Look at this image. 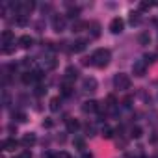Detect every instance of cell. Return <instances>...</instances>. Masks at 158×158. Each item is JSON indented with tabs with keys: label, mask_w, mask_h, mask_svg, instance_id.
Masks as SVG:
<instances>
[{
	"label": "cell",
	"mask_w": 158,
	"mask_h": 158,
	"mask_svg": "<svg viewBox=\"0 0 158 158\" xmlns=\"http://www.w3.org/2000/svg\"><path fill=\"white\" fill-rule=\"evenodd\" d=\"M56 63H58V61H56L54 58H47V63H45V67H47V69H54V67H56Z\"/></svg>",
	"instance_id": "obj_27"
},
{
	"label": "cell",
	"mask_w": 158,
	"mask_h": 158,
	"mask_svg": "<svg viewBox=\"0 0 158 158\" xmlns=\"http://www.w3.org/2000/svg\"><path fill=\"white\" fill-rule=\"evenodd\" d=\"M2 147H4V151H15V147H17V141H15L13 138H8V139H4Z\"/></svg>",
	"instance_id": "obj_16"
},
{
	"label": "cell",
	"mask_w": 158,
	"mask_h": 158,
	"mask_svg": "<svg viewBox=\"0 0 158 158\" xmlns=\"http://www.w3.org/2000/svg\"><path fill=\"white\" fill-rule=\"evenodd\" d=\"M61 93H63V95H65V97H69V95H71V93H73V88H71V86H69V84H67V82H65V84H63V86H61Z\"/></svg>",
	"instance_id": "obj_25"
},
{
	"label": "cell",
	"mask_w": 158,
	"mask_h": 158,
	"mask_svg": "<svg viewBox=\"0 0 158 158\" xmlns=\"http://www.w3.org/2000/svg\"><path fill=\"white\" fill-rule=\"evenodd\" d=\"M65 78H67V80H76V78H78V69L73 67V65H69L65 69Z\"/></svg>",
	"instance_id": "obj_12"
},
{
	"label": "cell",
	"mask_w": 158,
	"mask_h": 158,
	"mask_svg": "<svg viewBox=\"0 0 158 158\" xmlns=\"http://www.w3.org/2000/svg\"><path fill=\"white\" fill-rule=\"evenodd\" d=\"M102 138H106V139L114 138V130H112L110 127H104V128H102Z\"/></svg>",
	"instance_id": "obj_23"
},
{
	"label": "cell",
	"mask_w": 158,
	"mask_h": 158,
	"mask_svg": "<svg viewBox=\"0 0 158 158\" xmlns=\"http://www.w3.org/2000/svg\"><path fill=\"white\" fill-rule=\"evenodd\" d=\"M86 47H88V41H86V39H76V41L71 45V50H73V52H82V50H86Z\"/></svg>",
	"instance_id": "obj_9"
},
{
	"label": "cell",
	"mask_w": 158,
	"mask_h": 158,
	"mask_svg": "<svg viewBox=\"0 0 158 158\" xmlns=\"http://www.w3.org/2000/svg\"><path fill=\"white\" fill-rule=\"evenodd\" d=\"M97 110H99V102L97 101H86L82 104V112L84 114H95Z\"/></svg>",
	"instance_id": "obj_8"
},
{
	"label": "cell",
	"mask_w": 158,
	"mask_h": 158,
	"mask_svg": "<svg viewBox=\"0 0 158 158\" xmlns=\"http://www.w3.org/2000/svg\"><path fill=\"white\" fill-rule=\"evenodd\" d=\"M152 6H154V4H151V2H141V4H139V10H151Z\"/></svg>",
	"instance_id": "obj_31"
},
{
	"label": "cell",
	"mask_w": 158,
	"mask_h": 158,
	"mask_svg": "<svg viewBox=\"0 0 158 158\" xmlns=\"http://www.w3.org/2000/svg\"><path fill=\"white\" fill-rule=\"evenodd\" d=\"M130 102H132V99H130V97H127V99L123 101V106H127V108H128V106H130Z\"/></svg>",
	"instance_id": "obj_38"
},
{
	"label": "cell",
	"mask_w": 158,
	"mask_h": 158,
	"mask_svg": "<svg viewBox=\"0 0 158 158\" xmlns=\"http://www.w3.org/2000/svg\"><path fill=\"white\" fill-rule=\"evenodd\" d=\"M60 106H61V99H60V97L50 99V110H52V112H58V110H60Z\"/></svg>",
	"instance_id": "obj_18"
},
{
	"label": "cell",
	"mask_w": 158,
	"mask_h": 158,
	"mask_svg": "<svg viewBox=\"0 0 158 158\" xmlns=\"http://www.w3.org/2000/svg\"><path fill=\"white\" fill-rule=\"evenodd\" d=\"M43 127H45V128H52V127H54V121H52V119H45V121H43Z\"/></svg>",
	"instance_id": "obj_32"
},
{
	"label": "cell",
	"mask_w": 158,
	"mask_h": 158,
	"mask_svg": "<svg viewBox=\"0 0 158 158\" xmlns=\"http://www.w3.org/2000/svg\"><path fill=\"white\" fill-rule=\"evenodd\" d=\"M97 80H95V78H91V76H88V78H84V80H82V89L84 91H97Z\"/></svg>",
	"instance_id": "obj_7"
},
{
	"label": "cell",
	"mask_w": 158,
	"mask_h": 158,
	"mask_svg": "<svg viewBox=\"0 0 158 158\" xmlns=\"http://www.w3.org/2000/svg\"><path fill=\"white\" fill-rule=\"evenodd\" d=\"M89 28H91V37H99L101 35V24L99 23H91V24H88Z\"/></svg>",
	"instance_id": "obj_17"
},
{
	"label": "cell",
	"mask_w": 158,
	"mask_h": 158,
	"mask_svg": "<svg viewBox=\"0 0 158 158\" xmlns=\"http://www.w3.org/2000/svg\"><path fill=\"white\" fill-rule=\"evenodd\" d=\"M65 123H67V130L73 134V132H76L78 128H80V123H78L76 119H71V117H67L65 119Z\"/></svg>",
	"instance_id": "obj_13"
},
{
	"label": "cell",
	"mask_w": 158,
	"mask_h": 158,
	"mask_svg": "<svg viewBox=\"0 0 158 158\" xmlns=\"http://www.w3.org/2000/svg\"><path fill=\"white\" fill-rule=\"evenodd\" d=\"M2 43H4V47L15 45V37H13V34H11L10 30H4V32H2Z\"/></svg>",
	"instance_id": "obj_11"
},
{
	"label": "cell",
	"mask_w": 158,
	"mask_h": 158,
	"mask_svg": "<svg viewBox=\"0 0 158 158\" xmlns=\"http://www.w3.org/2000/svg\"><path fill=\"white\" fill-rule=\"evenodd\" d=\"M74 145H76L78 149H86V143H84L82 138H74Z\"/></svg>",
	"instance_id": "obj_28"
},
{
	"label": "cell",
	"mask_w": 158,
	"mask_h": 158,
	"mask_svg": "<svg viewBox=\"0 0 158 158\" xmlns=\"http://www.w3.org/2000/svg\"><path fill=\"white\" fill-rule=\"evenodd\" d=\"M17 43H19V45H21V47H23V48H30V47H32V45H34V39H32V37H30V35H21V37H19V41H17Z\"/></svg>",
	"instance_id": "obj_14"
},
{
	"label": "cell",
	"mask_w": 158,
	"mask_h": 158,
	"mask_svg": "<svg viewBox=\"0 0 158 158\" xmlns=\"http://www.w3.org/2000/svg\"><path fill=\"white\" fill-rule=\"evenodd\" d=\"M114 86H115V89H119V91L130 89V76L125 74V73L115 74V76H114Z\"/></svg>",
	"instance_id": "obj_2"
},
{
	"label": "cell",
	"mask_w": 158,
	"mask_h": 158,
	"mask_svg": "<svg viewBox=\"0 0 158 158\" xmlns=\"http://www.w3.org/2000/svg\"><path fill=\"white\" fill-rule=\"evenodd\" d=\"M17 158H32V152H30V151H23Z\"/></svg>",
	"instance_id": "obj_33"
},
{
	"label": "cell",
	"mask_w": 158,
	"mask_h": 158,
	"mask_svg": "<svg viewBox=\"0 0 158 158\" xmlns=\"http://www.w3.org/2000/svg\"><path fill=\"white\" fill-rule=\"evenodd\" d=\"M78 13H80V10H78V8H69V11H67V17H71V19H76V17H78Z\"/></svg>",
	"instance_id": "obj_24"
},
{
	"label": "cell",
	"mask_w": 158,
	"mask_h": 158,
	"mask_svg": "<svg viewBox=\"0 0 158 158\" xmlns=\"http://www.w3.org/2000/svg\"><path fill=\"white\" fill-rule=\"evenodd\" d=\"M143 61H145V63H152V61H154V54H145V56H143Z\"/></svg>",
	"instance_id": "obj_30"
},
{
	"label": "cell",
	"mask_w": 158,
	"mask_h": 158,
	"mask_svg": "<svg viewBox=\"0 0 158 158\" xmlns=\"http://www.w3.org/2000/svg\"><path fill=\"white\" fill-rule=\"evenodd\" d=\"M88 24L86 23H80V21H76L74 24H73V32H82V28H86Z\"/></svg>",
	"instance_id": "obj_21"
},
{
	"label": "cell",
	"mask_w": 158,
	"mask_h": 158,
	"mask_svg": "<svg viewBox=\"0 0 158 158\" xmlns=\"http://www.w3.org/2000/svg\"><path fill=\"white\" fill-rule=\"evenodd\" d=\"M15 23H17L19 26H26V24H28V17H24V15H17Z\"/></svg>",
	"instance_id": "obj_22"
},
{
	"label": "cell",
	"mask_w": 158,
	"mask_h": 158,
	"mask_svg": "<svg viewBox=\"0 0 158 158\" xmlns=\"http://www.w3.org/2000/svg\"><path fill=\"white\" fill-rule=\"evenodd\" d=\"M82 158H93V156H91V154H84Z\"/></svg>",
	"instance_id": "obj_39"
},
{
	"label": "cell",
	"mask_w": 158,
	"mask_h": 158,
	"mask_svg": "<svg viewBox=\"0 0 158 158\" xmlns=\"http://www.w3.org/2000/svg\"><path fill=\"white\" fill-rule=\"evenodd\" d=\"M34 8H35V4H34V2H30V0H23V2H19V8H17V11H19V15H24V17H28V15L34 11Z\"/></svg>",
	"instance_id": "obj_3"
},
{
	"label": "cell",
	"mask_w": 158,
	"mask_h": 158,
	"mask_svg": "<svg viewBox=\"0 0 158 158\" xmlns=\"http://www.w3.org/2000/svg\"><path fill=\"white\" fill-rule=\"evenodd\" d=\"M23 82L24 84H32V82H35V73L34 71H26V73H23Z\"/></svg>",
	"instance_id": "obj_15"
},
{
	"label": "cell",
	"mask_w": 158,
	"mask_h": 158,
	"mask_svg": "<svg viewBox=\"0 0 158 158\" xmlns=\"http://www.w3.org/2000/svg\"><path fill=\"white\" fill-rule=\"evenodd\" d=\"M138 39H139L141 45H149V43H151V35H149V32H141Z\"/></svg>",
	"instance_id": "obj_19"
},
{
	"label": "cell",
	"mask_w": 158,
	"mask_h": 158,
	"mask_svg": "<svg viewBox=\"0 0 158 158\" xmlns=\"http://www.w3.org/2000/svg\"><path fill=\"white\" fill-rule=\"evenodd\" d=\"M52 30L58 32V34H61V32L65 30V17H63V15H56V17L52 19Z\"/></svg>",
	"instance_id": "obj_6"
},
{
	"label": "cell",
	"mask_w": 158,
	"mask_h": 158,
	"mask_svg": "<svg viewBox=\"0 0 158 158\" xmlns=\"http://www.w3.org/2000/svg\"><path fill=\"white\" fill-rule=\"evenodd\" d=\"M123 28H125V21H123L121 17H114V19L110 21V32H112V34H121Z\"/></svg>",
	"instance_id": "obj_4"
},
{
	"label": "cell",
	"mask_w": 158,
	"mask_h": 158,
	"mask_svg": "<svg viewBox=\"0 0 158 158\" xmlns=\"http://www.w3.org/2000/svg\"><path fill=\"white\" fill-rule=\"evenodd\" d=\"M145 73H147V63H145L143 60L134 61V65H132V74H134V76H145Z\"/></svg>",
	"instance_id": "obj_5"
},
{
	"label": "cell",
	"mask_w": 158,
	"mask_h": 158,
	"mask_svg": "<svg viewBox=\"0 0 158 158\" xmlns=\"http://www.w3.org/2000/svg\"><path fill=\"white\" fill-rule=\"evenodd\" d=\"M139 23V13H130V24H138Z\"/></svg>",
	"instance_id": "obj_29"
},
{
	"label": "cell",
	"mask_w": 158,
	"mask_h": 158,
	"mask_svg": "<svg viewBox=\"0 0 158 158\" xmlns=\"http://www.w3.org/2000/svg\"><path fill=\"white\" fill-rule=\"evenodd\" d=\"M21 143H23V147L30 149V147H32V145L35 143V134H32V132L24 134V136H23V139H21Z\"/></svg>",
	"instance_id": "obj_10"
},
{
	"label": "cell",
	"mask_w": 158,
	"mask_h": 158,
	"mask_svg": "<svg viewBox=\"0 0 158 158\" xmlns=\"http://www.w3.org/2000/svg\"><path fill=\"white\" fill-rule=\"evenodd\" d=\"M13 119H17L19 123H24L26 121V114L24 112H17V114H13Z\"/></svg>",
	"instance_id": "obj_26"
},
{
	"label": "cell",
	"mask_w": 158,
	"mask_h": 158,
	"mask_svg": "<svg viewBox=\"0 0 158 158\" xmlns=\"http://www.w3.org/2000/svg\"><path fill=\"white\" fill-rule=\"evenodd\" d=\"M110 60H112V54H110L108 48H97V50L91 54V61H93V65L99 67V69H104V67L110 63Z\"/></svg>",
	"instance_id": "obj_1"
},
{
	"label": "cell",
	"mask_w": 158,
	"mask_h": 158,
	"mask_svg": "<svg viewBox=\"0 0 158 158\" xmlns=\"http://www.w3.org/2000/svg\"><path fill=\"white\" fill-rule=\"evenodd\" d=\"M141 134H143V130H141L139 127H132V130H130V138H141Z\"/></svg>",
	"instance_id": "obj_20"
},
{
	"label": "cell",
	"mask_w": 158,
	"mask_h": 158,
	"mask_svg": "<svg viewBox=\"0 0 158 158\" xmlns=\"http://www.w3.org/2000/svg\"><path fill=\"white\" fill-rule=\"evenodd\" d=\"M82 65H93L91 58H84V60H82Z\"/></svg>",
	"instance_id": "obj_37"
},
{
	"label": "cell",
	"mask_w": 158,
	"mask_h": 158,
	"mask_svg": "<svg viewBox=\"0 0 158 158\" xmlns=\"http://www.w3.org/2000/svg\"><path fill=\"white\" fill-rule=\"evenodd\" d=\"M34 73H35V80H43V76H45L43 71H34Z\"/></svg>",
	"instance_id": "obj_36"
},
{
	"label": "cell",
	"mask_w": 158,
	"mask_h": 158,
	"mask_svg": "<svg viewBox=\"0 0 158 158\" xmlns=\"http://www.w3.org/2000/svg\"><path fill=\"white\" fill-rule=\"evenodd\" d=\"M86 130H88V134H89V136H95V127H93V125H88V128H86Z\"/></svg>",
	"instance_id": "obj_35"
},
{
	"label": "cell",
	"mask_w": 158,
	"mask_h": 158,
	"mask_svg": "<svg viewBox=\"0 0 158 158\" xmlns=\"http://www.w3.org/2000/svg\"><path fill=\"white\" fill-rule=\"evenodd\" d=\"M45 91H47V89H45L43 86H37V88H35V95H43Z\"/></svg>",
	"instance_id": "obj_34"
}]
</instances>
